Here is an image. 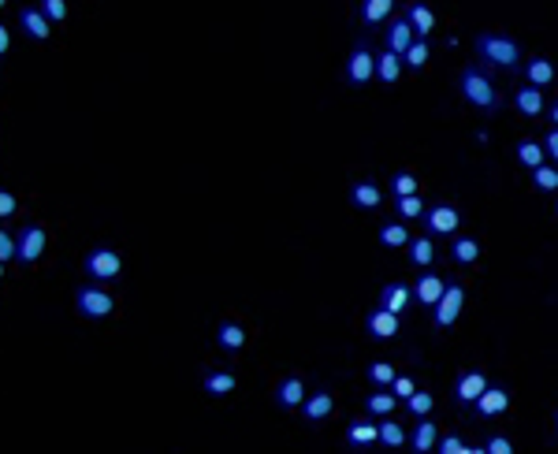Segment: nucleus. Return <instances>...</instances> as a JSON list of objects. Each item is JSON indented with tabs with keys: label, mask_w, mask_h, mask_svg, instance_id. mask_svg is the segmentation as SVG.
<instances>
[{
	"label": "nucleus",
	"mask_w": 558,
	"mask_h": 454,
	"mask_svg": "<svg viewBox=\"0 0 558 454\" xmlns=\"http://www.w3.org/2000/svg\"><path fill=\"white\" fill-rule=\"evenodd\" d=\"M462 97H465L469 105L484 108V112L499 108V94H495V86H491V78L484 75V71H477V67H465V71H462Z\"/></svg>",
	"instance_id": "obj_1"
},
{
	"label": "nucleus",
	"mask_w": 558,
	"mask_h": 454,
	"mask_svg": "<svg viewBox=\"0 0 558 454\" xmlns=\"http://www.w3.org/2000/svg\"><path fill=\"white\" fill-rule=\"evenodd\" d=\"M82 268H86V276L94 279V283H112V279H120L123 261H120V253H116L112 246H97V250L86 253Z\"/></svg>",
	"instance_id": "obj_2"
},
{
	"label": "nucleus",
	"mask_w": 558,
	"mask_h": 454,
	"mask_svg": "<svg viewBox=\"0 0 558 454\" xmlns=\"http://www.w3.org/2000/svg\"><path fill=\"white\" fill-rule=\"evenodd\" d=\"M75 310L86 316V321H105V316L116 310V298L108 294L105 287H89L86 283V287L75 290Z\"/></svg>",
	"instance_id": "obj_3"
},
{
	"label": "nucleus",
	"mask_w": 558,
	"mask_h": 454,
	"mask_svg": "<svg viewBox=\"0 0 558 454\" xmlns=\"http://www.w3.org/2000/svg\"><path fill=\"white\" fill-rule=\"evenodd\" d=\"M477 52L488 63H495V67H514V63L521 60L517 45L510 38H502V34H480V38H477Z\"/></svg>",
	"instance_id": "obj_4"
},
{
	"label": "nucleus",
	"mask_w": 558,
	"mask_h": 454,
	"mask_svg": "<svg viewBox=\"0 0 558 454\" xmlns=\"http://www.w3.org/2000/svg\"><path fill=\"white\" fill-rule=\"evenodd\" d=\"M462 305H465V290H462V283H447L443 294H439V302L432 305V324H436V328H451V324L458 321Z\"/></svg>",
	"instance_id": "obj_5"
},
{
	"label": "nucleus",
	"mask_w": 558,
	"mask_h": 454,
	"mask_svg": "<svg viewBox=\"0 0 558 454\" xmlns=\"http://www.w3.org/2000/svg\"><path fill=\"white\" fill-rule=\"evenodd\" d=\"M45 242H49L45 227L41 224H26L19 231V239H15V257H19L23 265H34V261L45 253Z\"/></svg>",
	"instance_id": "obj_6"
},
{
	"label": "nucleus",
	"mask_w": 558,
	"mask_h": 454,
	"mask_svg": "<svg viewBox=\"0 0 558 454\" xmlns=\"http://www.w3.org/2000/svg\"><path fill=\"white\" fill-rule=\"evenodd\" d=\"M372 75H376V56L369 52V45H365V41H358V49H354L350 60H346V83H350V86H365Z\"/></svg>",
	"instance_id": "obj_7"
},
{
	"label": "nucleus",
	"mask_w": 558,
	"mask_h": 454,
	"mask_svg": "<svg viewBox=\"0 0 558 454\" xmlns=\"http://www.w3.org/2000/svg\"><path fill=\"white\" fill-rule=\"evenodd\" d=\"M425 224L432 235H454L462 216H458V208H451V205H436V208H425Z\"/></svg>",
	"instance_id": "obj_8"
},
{
	"label": "nucleus",
	"mask_w": 558,
	"mask_h": 454,
	"mask_svg": "<svg viewBox=\"0 0 558 454\" xmlns=\"http://www.w3.org/2000/svg\"><path fill=\"white\" fill-rule=\"evenodd\" d=\"M365 328H369L372 339H395L398 335V313H391V310H372L369 313V321H365Z\"/></svg>",
	"instance_id": "obj_9"
},
{
	"label": "nucleus",
	"mask_w": 558,
	"mask_h": 454,
	"mask_svg": "<svg viewBox=\"0 0 558 454\" xmlns=\"http://www.w3.org/2000/svg\"><path fill=\"white\" fill-rule=\"evenodd\" d=\"M473 406H477V413H480V417H499V413H506L510 395L502 391V387H484Z\"/></svg>",
	"instance_id": "obj_10"
},
{
	"label": "nucleus",
	"mask_w": 558,
	"mask_h": 454,
	"mask_svg": "<svg viewBox=\"0 0 558 454\" xmlns=\"http://www.w3.org/2000/svg\"><path fill=\"white\" fill-rule=\"evenodd\" d=\"M19 23H23V30L30 34L34 41H49L52 23L41 15V8H23V12H19Z\"/></svg>",
	"instance_id": "obj_11"
},
{
	"label": "nucleus",
	"mask_w": 558,
	"mask_h": 454,
	"mask_svg": "<svg viewBox=\"0 0 558 454\" xmlns=\"http://www.w3.org/2000/svg\"><path fill=\"white\" fill-rule=\"evenodd\" d=\"M406 19H409V26H414L417 38H428V34L436 30V15H432V8L420 4V0H414V4L406 8Z\"/></svg>",
	"instance_id": "obj_12"
},
{
	"label": "nucleus",
	"mask_w": 558,
	"mask_h": 454,
	"mask_svg": "<svg viewBox=\"0 0 558 454\" xmlns=\"http://www.w3.org/2000/svg\"><path fill=\"white\" fill-rule=\"evenodd\" d=\"M276 402L283 406V410H298V406L305 402V384H301L298 376H287L276 387Z\"/></svg>",
	"instance_id": "obj_13"
},
{
	"label": "nucleus",
	"mask_w": 558,
	"mask_h": 454,
	"mask_svg": "<svg viewBox=\"0 0 558 454\" xmlns=\"http://www.w3.org/2000/svg\"><path fill=\"white\" fill-rule=\"evenodd\" d=\"M414 38H417V34H414V26H409V19H391V30H387V49L391 52H398V56H402V52L414 45Z\"/></svg>",
	"instance_id": "obj_14"
},
{
	"label": "nucleus",
	"mask_w": 558,
	"mask_h": 454,
	"mask_svg": "<svg viewBox=\"0 0 558 454\" xmlns=\"http://www.w3.org/2000/svg\"><path fill=\"white\" fill-rule=\"evenodd\" d=\"M484 387H488V376H484V372H462L454 395H458V402H477V395Z\"/></svg>",
	"instance_id": "obj_15"
},
{
	"label": "nucleus",
	"mask_w": 558,
	"mask_h": 454,
	"mask_svg": "<svg viewBox=\"0 0 558 454\" xmlns=\"http://www.w3.org/2000/svg\"><path fill=\"white\" fill-rule=\"evenodd\" d=\"M443 287H447V279L443 276H432V272H428V276H420L417 279V302L420 305H428V310H432V305L439 302V294H443Z\"/></svg>",
	"instance_id": "obj_16"
},
{
	"label": "nucleus",
	"mask_w": 558,
	"mask_h": 454,
	"mask_svg": "<svg viewBox=\"0 0 558 454\" xmlns=\"http://www.w3.org/2000/svg\"><path fill=\"white\" fill-rule=\"evenodd\" d=\"M409 298H414V290H409L406 283H387L380 290V305H383V310H391V313H402L409 305Z\"/></svg>",
	"instance_id": "obj_17"
},
{
	"label": "nucleus",
	"mask_w": 558,
	"mask_h": 454,
	"mask_svg": "<svg viewBox=\"0 0 558 454\" xmlns=\"http://www.w3.org/2000/svg\"><path fill=\"white\" fill-rule=\"evenodd\" d=\"M514 105H517V112H521V116L536 120V116L544 112V94H539L536 86H521L517 94H514Z\"/></svg>",
	"instance_id": "obj_18"
},
{
	"label": "nucleus",
	"mask_w": 558,
	"mask_h": 454,
	"mask_svg": "<svg viewBox=\"0 0 558 454\" xmlns=\"http://www.w3.org/2000/svg\"><path fill=\"white\" fill-rule=\"evenodd\" d=\"M335 410V398L328 391H316V395H305V402H301V413H305V421H324L328 413Z\"/></svg>",
	"instance_id": "obj_19"
},
{
	"label": "nucleus",
	"mask_w": 558,
	"mask_h": 454,
	"mask_svg": "<svg viewBox=\"0 0 558 454\" xmlns=\"http://www.w3.org/2000/svg\"><path fill=\"white\" fill-rule=\"evenodd\" d=\"M350 202L358 208H376L383 202V194H380V186L372 183V179H361V183L350 186Z\"/></svg>",
	"instance_id": "obj_20"
},
{
	"label": "nucleus",
	"mask_w": 558,
	"mask_h": 454,
	"mask_svg": "<svg viewBox=\"0 0 558 454\" xmlns=\"http://www.w3.org/2000/svg\"><path fill=\"white\" fill-rule=\"evenodd\" d=\"M436 440H439V429L428 417H420L417 421V429H414V435H409V447H414L417 454H425V451H432L436 447Z\"/></svg>",
	"instance_id": "obj_21"
},
{
	"label": "nucleus",
	"mask_w": 558,
	"mask_h": 454,
	"mask_svg": "<svg viewBox=\"0 0 558 454\" xmlns=\"http://www.w3.org/2000/svg\"><path fill=\"white\" fill-rule=\"evenodd\" d=\"M406 246H409V265H414V268H428L436 261V246H432V239H428V235L409 239Z\"/></svg>",
	"instance_id": "obj_22"
},
{
	"label": "nucleus",
	"mask_w": 558,
	"mask_h": 454,
	"mask_svg": "<svg viewBox=\"0 0 558 454\" xmlns=\"http://www.w3.org/2000/svg\"><path fill=\"white\" fill-rule=\"evenodd\" d=\"M380 440V424H372V421H354L350 429H346V443L350 447H369V443H376Z\"/></svg>",
	"instance_id": "obj_23"
},
{
	"label": "nucleus",
	"mask_w": 558,
	"mask_h": 454,
	"mask_svg": "<svg viewBox=\"0 0 558 454\" xmlns=\"http://www.w3.org/2000/svg\"><path fill=\"white\" fill-rule=\"evenodd\" d=\"M235 384H239V380H235V372H224V369H219V372H208L201 387H205V395L224 398V395H231V391H235Z\"/></svg>",
	"instance_id": "obj_24"
},
{
	"label": "nucleus",
	"mask_w": 558,
	"mask_h": 454,
	"mask_svg": "<svg viewBox=\"0 0 558 454\" xmlns=\"http://www.w3.org/2000/svg\"><path fill=\"white\" fill-rule=\"evenodd\" d=\"M391 8H395V0H361V23L380 26L391 15Z\"/></svg>",
	"instance_id": "obj_25"
},
{
	"label": "nucleus",
	"mask_w": 558,
	"mask_h": 454,
	"mask_svg": "<svg viewBox=\"0 0 558 454\" xmlns=\"http://www.w3.org/2000/svg\"><path fill=\"white\" fill-rule=\"evenodd\" d=\"M216 343H219V347H224V350H242L246 347V332L239 328V324H231V321H224V324H219V328H216Z\"/></svg>",
	"instance_id": "obj_26"
},
{
	"label": "nucleus",
	"mask_w": 558,
	"mask_h": 454,
	"mask_svg": "<svg viewBox=\"0 0 558 454\" xmlns=\"http://www.w3.org/2000/svg\"><path fill=\"white\" fill-rule=\"evenodd\" d=\"M376 75H380L387 86L398 83V75H402V56H398V52H391V49L383 52V56L376 60Z\"/></svg>",
	"instance_id": "obj_27"
},
{
	"label": "nucleus",
	"mask_w": 558,
	"mask_h": 454,
	"mask_svg": "<svg viewBox=\"0 0 558 454\" xmlns=\"http://www.w3.org/2000/svg\"><path fill=\"white\" fill-rule=\"evenodd\" d=\"M525 75H528V83H533L536 89H539V86H551V83H555V63H551V60H533V63L525 67Z\"/></svg>",
	"instance_id": "obj_28"
},
{
	"label": "nucleus",
	"mask_w": 558,
	"mask_h": 454,
	"mask_svg": "<svg viewBox=\"0 0 558 454\" xmlns=\"http://www.w3.org/2000/svg\"><path fill=\"white\" fill-rule=\"evenodd\" d=\"M544 157H547V153H544V145H539V142H533V138H525V142L517 145V160H521V164H525L528 171L544 164Z\"/></svg>",
	"instance_id": "obj_29"
},
{
	"label": "nucleus",
	"mask_w": 558,
	"mask_h": 454,
	"mask_svg": "<svg viewBox=\"0 0 558 454\" xmlns=\"http://www.w3.org/2000/svg\"><path fill=\"white\" fill-rule=\"evenodd\" d=\"M451 253H454V261H458V265H477V257H480V242H477V239H454Z\"/></svg>",
	"instance_id": "obj_30"
},
{
	"label": "nucleus",
	"mask_w": 558,
	"mask_h": 454,
	"mask_svg": "<svg viewBox=\"0 0 558 454\" xmlns=\"http://www.w3.org/2000/svg\"><path fill=\"white\" fill-rule=\"evenodd\" d=\"M395 402H398V398L391 395V391H376V395H369V398H365V410H369L372 417H391V410H395Z\"/></svg>",
	"instance_id": "obj_31"
},
{
	"label": "nucleus",
	"mask_w": 558,
	"mask_h": 454,
	"mask_svg": "<svg viewBox=\"0 0 558 454\" xmlns=\"http://www.w3.org/2000/svg\"><path fill=\"white\" fill-rule=\"evenodd\" d=\"M533 186L544 190V194H555V190H558V168H551V164L533 168Z\"/></svg>",
	"instance_id": "obj_32"
},
{
	"label": "nucleus",
	"mask_w": 558,
	"mask_h": 454,
	"mask_svg": "<svg viewBox=\"0 0 558 454\" xmlns=\"http://www.w3.org/2000/svg\"><path fill=\"white\" fill-rule=\"evenodd\" d=\"M380 242L387 250H398V246H406V242H409V231L402 224H383L380 227Z\"/></svg>",
	"instance_id": "obj_33"
},
{
	"label": "nucleus",
	"mask_w": 558,
	"mask_h": 454,
	"mask_svg": "<svg viewBox=\"0 0 558 454\" xmlns=\"http://www.w3.org/2000/svg\"><path fill=\"white\" fill-rule=\"evenodd\" d=\"M395 208H398L402 220H417V216H425V202H420V194H406V197H398Z\"/></svg>",
	"instance_id": "obj_34"
},
{
	"label": "nucleus",
	"mask_w": 558,
	"mask_h": 454,
	"mask_svg": "<svg viewBox=\"0 0 558 454\" xmlns=\"http://www.w3.org/2000/svg\"><path fill=\"white\" fill-rule=\"evenodd\" d=\"M402 63H409L414 71L425 67V63H428V41H425V38H414V45L402 52Z\"/></svg>",
	"instance_id": "obj_35"
},
{
	"label": "nucleus",
	"mask_w": 558,
	"mask_h": 454,
	"mask_svg": "<svg viewBox=\"0 0 558 454\" xmlns=\"http://www.w3.org/2000/svg\"><path fill=\"white\" fill-rule=\"evenodd\" d=\"M406 406H409V413H414V417H428V413H432V406H436V398H432V391H414L406 398Z\"/></svg>",
	"instance_id": "obj_36"
},
{
	"label": "nucleus",
	"mask_w": 558,
	"mask_h": 454,
	"mask_svg": "<svg viewBox=\"0 0 558 454\" xmlns=\"http://www.w3.org/2000/svg\"><path fill=\"white\" fill-rule=\"evenodd\" d=\"M398 372H395V365H387V361H372L369 365V380L376 387H391V380H395Z\"/></svg>",
	"instance_id": "obj_37"
},
{
	"label": "nucleus",
	"mask_w": 558,
	"mask_h": 454,
	"mask_svg": "<svg viewBox=\"0 0 558 454\" xmlns=\"http://www.w3.org/2000/svg\"><path fill=\"white\" fill-rule=\"evenodd\" d=\"M380 443H387V447H402L406 443V432H402V424H395L387 417V421L380 424Z\"/></svg>",
	"instance_id": "obj_38"
},
{
	"label": "nucleus",
	"mask_w": 558,
	"mask_h": 454,
	"mask_svg": "<svg viewBox=\"0 0 558 454\" xmlns=\"http://www.w3.org/2000/svg\"><path fill=\"white\" fill-rule=\"evenodd\" d=\"M38 8H41V15L49 23H63V19H67V4H63V0H38Z\"/></svg>",
	"instance_id": "obj_39"
},
{
	"label": "nucleus",
	"mask_w": 558,
	"mask_h": 454,
	"mask_svg": "<svg viewBox=\"0 0 558 454\" xmlns=\"http://www.w3.org/2000/svg\"><path fill=\"white\" fill-rule=\"evenodd\" d=\"M391 190H395V197L417 194V179L409 175V171H398V175H395V183H391Z\"/></svg>",
	"instance_id": "obj_40"
},
{
	"label": "nucleus",
	"mask_w": 558,
	"mask_h": 454,
	"mask_svg": "<svg viewBox=\"0 0 558 454\" xmlns=\"http://www.w3.org/2000/svg\"><path fill=\"white\" fill-rule=\"evenodd\" d=\"M436 447L443 451V454H480V451L465 447V443L458 440V435H447V440H436Z\"/></svg>",
	"instance_id": "obj_41"
},
{
	"label": "nucleus",
	"mask_w": 558,
	"mask_h": 454,
	"mask_svg": "<svg viewBox=\"0 0 558 454\" xmlns=\"http://www.w3.org/2000/svg\"><path fill=\"white\" fill-rule=\"evenodd\" d=\"M414 391H417V384L409 376H395V380H391V395H395V398H409Z\"/></svg>",
	"instance_id": "obj_42"
},
{
	"label": "nucleus",
	"mask_w": 558,
	"mask_h": 454,
	"mask_svg": "<svg viewBox=\"0 0 558 454\" xmlns=\"http://www.w3.org/2000/svg\"><path fill=\"white\" fill-rule=\"evenodd\" d=\"M484 451H488V454H514V443H510L506 435H491Z\"/></svg>",
	"instance_id": "obj_43"
},
{
	"label": "nucleus",
	"mask_w": 558,
	"mask_h": 454,
	"mask_svg": "<svg viewBox=\"0 0 558 454\" xmlns=\"http://www.w3.org/2000/svg\"><path fill=\"white\" fill-rule=\"evenodd\" d=\"M19 208V202H15V194H8V190H0V220H8V216Z\"/></svg>",
	"instance_id": "obj_44"
},
{
	"label": "nucleus",
	"mask_w": 558,
	"mask_h": 454,
	"mask_svg": "<svg viewBox=\"0 0 558 454\" xmlns=\"http://www.w3.org/2000/svg\"><path fill=\"white\" fill-rule=\"evenodd\" d=\"M15 257V239L8 231H0V261H12Z\"/></svg>",
	"instance_id": "obj_45"
},
{
	"label": "nucleus",
	"mask_w": 558,
	"mask_h": 454,
	"mask_svg": "<svg viewBox=\"0 0 558 454\" xmlns=\"http://www.w3.org/2000/svg\"><path fill=\"white\" fill-rule=\"evenodd\" d=\"M544 153H547L551 160H558V127H555V131H547V138H544Z\"/></svg>",
	"instance_id": "obj_46"
},
{
	"label": "nucleus",
	"mask_w": 558,
	"mask_h": 454,
	"mask_svg": "<svg viewBox=\"0 0 558 454\" xmlns=\"http://www.w3.org/2000/svg\"><path fill=\"white\" fill-rule=\"evenodd\" d=\"M12 49V34H8V26H0V56Z\"/></svg>",
	"instance_id": "obj_47"
},
{
	"label": "nucleus",
	"mask_w": 558,
	"mask_h": 454,
	"mask_svg": "<svg viewBox=\"0 0 558 454\" xmlns=\"http://www.w3.org/2000/svg\"><path fill=\"white\" fill-rule=\"evenodd\" d=\"M551 120H555V127H558V105L551 108Z\"/></svg>",
	"instance_id": "obj_48"
},
{
	"label": "nucleus",
	"mask_w": 558,
	"mask_h": 454,
	"mask_svg": "<svg viewBox=\"0 0 558 454\" xmlns=\"http://www.w3.org/2000/svg\"><path fill=\"white\" fill-rule=\"evenodd\" d=\"M0 276H4V261H0Z\"/></svg>",
	"instance_id": "obj_49"
},
{
	"label": "nucleus",
	"mask_w": 558,
	"mask_h": 454,
	"mask_svg": "<svg viewBox=\"0 0 558 454\" xmlns=\"http://www.w3.org/2000/svg\"><path fill=\"white\" fill-rule=\"evenodd\" d=\"M4 4H8V0H0V8H4Z\"/></svg>",
	"instance_id": "obj_50"
},
{
	"label": "nucleus",
	"mask_w": 558,
	"mask_h": 454,
	"mask_svg": "<svg viewBox=\"0 0 558 454\" xmlns=\"http://www.w3.org/2000/svg\"><path fill=\"white\" fill-rule=\"evenodd\" d=\"M555 213H558V205H555Z\"/></svg>",
	"instance_id": "obj_51"
}]
</instances>
